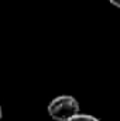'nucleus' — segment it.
Listing matches in <instances>:
<instances>
[{"label":"nucleus","instance_id":"1","mask_svg":"<svg viewBox=\"0 0 120 121\" xmlns=\"http://www.w3.org/2000/svg\"><path fill=\"white\" fill-rule=\"evenodd\" d=\"M79 101L69 94L54 97L47 107L48 116L55 121H68L79 113Z\"/></svg>","mask_w":120,"mask_h":121},{"label":"nucleus","instance_id":"2","mask_svg":"<svg viewBox=\"0 0 120 121\" xmlns=\"http://www.w3.org/2000/svg\"><path fill=\"white\" fill-rule=\"evenodd\" d=\"M68 121H100L97 117H95V116H90V114H81V113H78L76 116H74L71 120Z\"/></svg>","mask_w":120,"mask_h":121},{"label":"nucleus","instance_id":"3","mask_svg":"<svg viewBox=\"0 0 120 121\" xmlns=\"http://www.w3.org/2000/svg\"><path fill=\"white\" fill-rule=\"evenodd\" d=\"M109 3L115 7H120V0H109Z\"/></svg>","mask_w":120,"mask_h":121},{"label":"nucleus","instance_id":"4","mask_svg":"<svg viewBox=\"0 0 120 121\" xmlns=\"http://www.w3.org/2000/svg\"><path fill=\"white\" fill-rule=\"evenodd\" d=\"M1 117H3V111H1V106H0V120H1Z\"/></svg>","mask_w":120,"mask_h":121}]
</instances>
